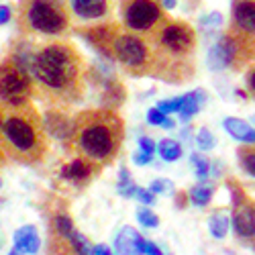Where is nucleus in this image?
<instances>
[{"label": "nucleus", "mask_w": 255, "mask_h": 255, "mask_svg": "<svg viewBox=\"0 0 255 255\" xmlns=\"http://www.w3.org/2000/svg\"><path fill=\"white\" fill-rule=\"evenodd\" d=\"M8 255H29V253H23V251H18V249H10Z\"/></svg>", "instance_id": "42"}, {"label": "nucleus", "mask_w": 255, "mask_h": 255, "mask_svg": "<svg viewBox=\"0 0 255 255\" xmlns=\"http://www.w3.org/2000/svg\"><path fill=\"white\" fill-rule=\"evenodd\" d=\"M225 129L229 131L231 137H235L237 141H243V143H255V129H251V127L241 121V119H235V117H227L225 119Z\"/></svg>", "instance_id": "18"}, {"label": "nucleus", "mask_w": 255, "mask_h": 255, "mask_svg": "<svg viewBox=\"0 0 255 255\" xmlns=\"http://www.w3.org/2000/svg\"><path fill=\"white\" fill-rule=\"evenodd\" d=\"M161 45L172 53H186L194 45V33L186 25H169L161 31Z\"/></svg>", "instance_id": "8"}, {"label": "nucleus", "mask_w": 255, "mask_h": 255, "mask_svg": "<svg viewBox=\"0 0 255 255\" xmlns=\"http://www.w3.org/2000/svg\"><path fill=\"white\" fill-rule=\"evenodd\" d=\"M161 2H163V0H161Z\"/></svg>", "instance_id": "46"}, {"label": "nucleus", "mask_w": 255, "mask_h": 255, "mask_svg": "<svg viewBox=\"0 0 255 255\" xmlns=\"http://www.w3.org/2000/svg\"><path fill=\"white\" fill-rule=\"evenodd\" d=\"M141 245H143V237L133 227H123L115 239V249L119 255H143Z\"/></svg>", "instance_id": "12"}, {"label": "nucleus", "mask_w": 255, "mask_h": 255, "mask_svg": "<svg viewBox=\"0 0 255 255\" xmlns=\"http://www.w3.org/2000/svg\"><path fill=\"white\" fill-rule=\"evenodd\" d=\"M14 249L23 251V253H29V255H35L39 251V245H41V239H39V231L37 227L33 225H25L20 227L16 233H14Z\"/></svg>", "instance_id": "14"}, {"label": "nucleus", "mask_w": 255, "mask_h": 255, "mask_svg": "<svg viewBox=\"0 0 255 255\" xmlns=\"http://www.w3.org/2000/svg\"><path fill=\"white\" fill-rule=\"evenodd\" d=\"M35 96L33 76L18 63L6 55L0 59V102L6 106L27 104Z\"/></svg>", "instance_id": "5"}, {"label": "nucleus", "mask_w": 255, "mask_h": 255, "mask_svg": "<svg viewBox=\"0 0 255 255\" xmlns=\"http://www.w3.org/2000/svg\"><path fill=\"white\" fill-rule=\"evenodd\" d=\"M233 16H235V23L239 29L247 33H255V0H241V2H237Z\"/></svg>", "instance_id": "16"}, {"label": "nucleus", "mask_w": 255, "mask_h": 255, "mask_svg": "<svg viewBox=\"0 0 255 255\" xmlns=\"http://www.w3.org/2000/svg\"><path fill=\"white\" fill-rule=\"evenodd\" d=\"M149 190L153 194H169L174 190V184L169 182V180H155L151 186H149Z\"/></svg>", "instance_id": "32"}, {"label": "nucleus", "mask_w": 255, "mask_h": 255, "mask_svg": "<svg viewBox=\"0 0 255 255\" xmlns=\"http://www.w3.org/2000/svg\"><path fill=\"white\" fill-rule=\"evenodd\" d=\"M70 243H72V249L76 255H92V245L90 241L82 235L80 231L74 229V233L70 235Z\"/></svg>", "instance_id": "24"}, {"label": "nucleus", "mask_w": 255, "mask_h": 255, "mask_svg": "<svg viewBox=\"0 0 255 255\" xmlns=\"http://www.w3.org/2000/svg\"><path fill=\"white\" fill-rule=\"evenodd\" d=\"M123 139L121 119L113 111H86L74 119L70 143L74 149L92 163L111 161Z\"/></svg>", "instance_id": "3"}, {"label": "nucleus", "mask_w": 255, "mask_h": 255, "mask_svg": "<svg viewBox=\"0 0 255 255\" xmlns=\"http://www.w3.org/2000/svg\"><path fill=\"white\" fill-rule=\"evenodd\" d=\"M159 16H161L159 6L153 0H129L125 4V23L133 31L151 29L159 20Z\"/></svg>", "instance_id": "6"}, {"label": "nucleus", "mask_w": 255, "mask_h": 255, "mask_svg": "<svg viewBox=\"0 0 255 255\" xmlns=\"http://www.w3.org/2000/svg\"><path fill=\"white\" fill-rule=\"evenodd\" d=\"M133 161L137 163V165H147L151 161V155H147V153H143V151H137L135 155H133Z\"/></svg>", "instance_id": "38"}, {"label": "nucleus", "mask_w": 255, "mask_h": 255, "mask_svg": "<svg viewBox=\"0 0 255 255\" xmlns=\"http://www.w3.org/2000/svg\"><path fill=\"white\" fill-rule=\"evenodd\" d=\"M157 151L165 161H178L182 157V145L174 139H161L157 145Z\"/></svg>", "instance_id": "21"}, {"label": "nucleus", "mask_w": 255, "mask_h": 255, "mask_svg": "<svg viewBox=\"0 0 255 255\" xmlns=\"http://www.w3.org/2000/svg\"><path fill=\"white\" fill-rule=\"evenodd\" d=\"M80 35L88 41L92 47H96L102 55H109V49L113 45V29L109 25H100V27H90V29H84L80 31Z\"/></svg>", "instance_id": "13"}, {"label": "nucleus", "mask_w": 255, "mask_h": 255, "mask_svg": "<svg viewBox=\"0 0 255 255\" xmlns=\"http://www.w3.org/2000/svg\"><path fill=\"white\" fill-rule=\"evenodd\" d=\"M200 25H202L204 31H215L223 25V16H221V12H210L208 16H202Z\"/></svg>", "instance_id": "30"}, {"label": "nucleus", "mask_w": 255, "mask_h": 255, "mask_svg": "<svg viewBox=\"0 0 255 255\" xmlns=\"http://www.w3.org/2000/svg\"><path fill=\"white\" fill-rule=\"evenodd\" d=\"M182 100H184V96H178V98H169V100H161L155 109L159 111V113H163V115H169V113H180V109H182Z\"/></svg>", "instance_id": "26"}, {"label": "nucleus", "mask_w": 255, "mask_h": 255, "mask_svg": "<svg viewBox=\"0 0 255 255\" xmlns=\"http://www.w3.org/2000/svg\"><path fill=\"white\" fill-rule=\"evenodd\" d=\"M249 86H251V90L255 92V72H253V74L249 76Z\"/></svg>", "instance_id": "41"}, {"label": "nucleus", "mask_w": 255, "mask_h": 255, "mask_svg": "<svg viewBox=\"0 0 255 255\" xmlns=\"http://www.w3.org/2000/svg\"><path fill=\"white\" fill-rule=\"evenodd\" d=\"M233 227L241 237H255V208H241L233 217Z\"/></svg>", "instance_id": "17"}, {"label": "nucleus", "mask_w": 255, "mask_h": 255, "mask_svg": "<svg viewBox=\"0 0 255 255\" xmlns=\"http://www.w3.org/2000/svg\"><path fill=\"white\" fill-rule=\"evenodd\" d=\"M137 219H139L141 225L149 227V229H155V227L159 225L157 215H155V212H151L149 208H139V210H137Z\"/></svg>", "instance_id": "28"}, {"label": "nucleus", "mask_w": 255, "mask_h": 255, "mask_svg": "<svg viewBox=\"0 0 255 255\" xmlns=\"http://www.w3.org/2000/svg\"><path fill=\"white\" fill-rule=\"evenodd\" d=\"M253 123H255V115H253Z\"/></svg>", "instance_id": "45"}, {"label": "nucleus", "mask_w": 255, "mask_h": 255, "mask_svg": "<svg viewBox=\"0 0 255 255\" xmlns=\"http://www.w3.org/2000/svg\"><path fill=\"white\" fill-rule=\"evenodd\" d=\"M2 119H4V104L0 102V139H2ZM0 153H2V149H0Z\"/></svg>", "instance_id": "40"}, {"label": "nucleus", "mask_w": 255, "mask_h": 255, "mask_svg": "<svg viewBox=\"0 0 255 255\" xmlns=\"http://www.w3.org/2000/svg\"><path fill=\"white\" fill-rule=\"evenodd\" d=\"M206 100V96H204V92L202 90H194V92H190V94H186L184 96V100H182V109H180V117L186 121V119H190V117H194L198 111H200V106H202V102Z\"/></svg>", "instance_id": "20"}, {"label": "nucleus", "mask_w": 255, "mask_h": 255, "mask_svg": "<svg viewBox=\"0 0 255 255\" xmlns=\"http://www.w3.org/2000/svg\"><path fill=\"white\" fill-rule=\"evenodd\" d=\"M139 151H143V153H147V155H153V151H155L153 141H151L149 137H141V139H139Z\"/></svg>", "instance_id": "33"}, {"label": "nucleus", "mask_w": 255, "mask_h": 255, "mask_svg": "<svg viewBox=\"0 0 255 255\" xmlns=\"http://www.w3.org/2000/svg\"><path fill=\"white\" fill-rule=\"evenodd\" d=\"M14 20L20 37H57L70 31L72 14L66 0H18Z\"/></svg>", "instance_id": "4"}, {"label": "nucleus", "mask_w": 255, "mask_h": 255, "mask_svg": "<svg viewBox=\"0 0 255 255\" xmlns=\"http://www.w3.org/2000/svg\"><path fill=\"white\" fill-rule=\"evenodd\" d=\"M117 188H119V194L121 196H127V198H131V196H135V190H137V184L131 180V176H129V172L123 167L121 169V176H119V184H117Z\"/></svg>", "instance_id": "25"}, {"label": "nucleus", "mask_w": 255, "mask_h": 255, "mask_svg": "<svg viewBox=\"0 0 255 255\" xmlns=\"http://www.w3.org/2000/svg\"><path fill=\"white\" fill-rule=\"evenodd\" d=\"M92 255H115V253L106 245H96V247H92Z\"/></svg>", "instance_id": "39"}, {"label": "nucleus", "mask_w": 255, "mask_h": 255, "mask_svg": "<svg viewBox=\"0 0 255 255\" xmlns=\"http://www.w3.org/2000/svg\"><path fill=\"white\" fill-rule=\"evenodd\" d=\"M135 196H137L143 204H153V192H151V190H143V188H139V186H137Z\"/></svg>", "instance_id": "34"}, {"label": "nucleus", "mask_w": 255, "mask_h": 255, "mask_svg": "<svg viewBox=\"0 0 255 255\" xmlns=\"http://www.w3.org/2000/svg\"><path fill=\"white\" fill-rule=\"evenodd\" d=\"M192 163H194V167H196V174H198V178H206L208 176V172H210V163H208V159H204V157H200V155H196V153H192Z\"/></svg>", "instance_id": "31"}, {"label": "nucleus", "mask_w": 255, "mask_h": 255, "mask_svg": "<svg viewBox=\"0 0 255 255\" xmlns=\"http://www.w3.org/2000/svg\"><path fill=\"white\" fill-rule=\"evenodd\" d=\"M196 143H198V147L202 151H208V149H212L217 143H215V135H212L208 129H200L198 131V137H196Z\"/></svg>", "instance_id": "29"}, {"label": "nucleus", "mask_w": 255, "mask_h": 255, "mask_svg": "<svg viewBox=\"0 0 255 255\" xmlns=\"http://www.w3.org/2000/svg\"><path fill=\"white\" fill-rule=\"evenodd\" d=\"M233 57H235V43H233L231 37H221L219 43H215L208 51V68L210 70H225L227 66H231Z\"/></svg>", "instance_id": "10"}, {"label": "nucleus", "mask_w": 255, "mask_h": 255, "mask_svg": "<svg viewBox=\"0 0 255 255\" xmlns=\"http://www.w3.org/2000/svg\"><path fill=\"white\" fill-rule=\"evenodd\" d=\"M12 18V8L8 4H0V25H6Z\"/></svg>", "instance_id": "37"}, {"label": "nucleus", "mask_w": 255, "mask_h": 255, "mask_svg": "<svg viewBox=\"0 0 255 255\" xmlns=\"http://www.w3.org/2000/svg\"><path fill=\"white\" fill-rule=\"evenodd\" d=\"M243 167L247 169V174H251L255 178V153H247L243 157Z\"/></svg>", "instance_id": "36"}, {"label": "nucleus", "mask_w": 255, "mask_h": 255, "mask_svg": "<svg viewBox=\"0 0 255 255\" xmlns=\"http://www.w3.org/2000/svg\"><path fill=\"white\" fill-rule=\"evenodd\" d=\"M72 10L74 14H78L80 18H102L109 12V0H74L72 2Z\"/></svg>", "instance_id": "15"}, {"label": "nucleus", "mask_w": 255, "mask_h": 255, "mask_svg": "<svg viewBox=\"0 0 255 255\" xmlns=\"http://www.w3.org/2000/svg\"><path fill=\"white\" fill-rule=\"evenodd\" d=\"M0 186H2V178H0Z\"/></svg>", "instance_id": "44"}, {"label": "nucleus", "mask_w": 255, "mask_h": 255, "mask_svg": "<svg viewBox=\"0 0 255 255\" xmlns=\"http://www.w3.org/2000/svg\"><path fill=\"white\" fill-rule=\"evenodd\" d=\"M6 163V157H4V153H0V167H2Z\"/></svg>", "instance_id": "43"}, {"label": "nucleus", "mask_w": 255, "mask_h": 255, "mask_svg": "<svg viewBox=\"0 0 255 255\" xmlns=\"http://www.w3.org/2000/svg\"><path fill=\"white\" fill-rule=\"evenodd\" d=\"M72 233H74V223H72L70 215L68 212H63V210H57L55 215L51 217V235L68 239Z\"/></svg>", "instance_id": "19"}, {"label": "nucleus", "mask_w": 255, "mask_h": 255, "mask_svg": "<svg viewBox=\"0 0 255 255\" xmlns=\"http://www.w3.org/2000/svg\"><path fill=\"white\" fill-rule=\"evenodd\" d=\"M111 47L117 59L127 68H141L147 61V47L135 35H117Z\"/></svg>", "instance_id": "7"}, {"label": "nucleus", "mask_w": 255, "mask_h": 255, "mask_svg": "<svg viewBox=\"0 0 255 255\" xmlns=\"http://www.w3.org/2000/svg\"><path fill=\"white\" fill-rule=\"evenodd\" d=\"M147 121H149V125H157V127H163V129H172L174 123L169 121L163 113H159L157 109H149V113H147Z\"/></svg>", "instance_id": "27"}, {"label": "nucleus", "mask_w": 255, "mask_h": 255, "mask_svg": "<svg viewBox=\"0 0 255 255\" xmlns=\"http://www.w3.org/2000/svg\"><path fill=\"white\" fill-rule=\"evenodd\" d=\"M43 129L57 141H68L74 129V119H70L66 113H61L57 109H49L43 119Z\"/></svg>", "instance_id": "9"}, {"label": "nucleus", "mask_w": 255, "mask_h": 255, "mask_svg": "<svg viewBox=\"0 0 255 255\" xmlns=\"http://www.w3.org/2000/svg\"><path fill=\"white\" fill-rule=\"evenodd\" d=\"M212 194H215V186L212 184H200V186H194L192 190H190V200H192L194 204H198V206H204V204H208Z\"/></svg>", "instance_id": "23"}, {"label": "nucleus", "mask_w": 255, "mask_h": 255, "mask_svg": "<svg viewBox=\"0 0 255 255\" xmlns=\"http://www.w3.org/2000/svg\"><path fill=\"white\" fill-rule=\"evenodd\" d=\"M31 76L35 94L51 104L74 102L82 94L84 61L78 49L68 41H55L35 49Z\"/></svg>", "instance_id": "1"}, {"label": "nucleus", "mask_w": 255, "mask_h": 255, "mask_svg": "<svg viewBox=\"0 0 255 255\" xmlns=\"http://www.w3.org/2000/svg\"><path fill=\"white\" fill-rule=\"evenodd\" d=\"M141 251H143V255H163V253H161V249H159L155 243H151V241H145V239H143Z\"/></svg>", "instance_id": "35"}, {"label": "nucleus", "mask_w": 255, "mask_h": 255, "mask_svg": "<svg viewBox=\"0 0 255 255\" xmlns=\"http://www.w3.org/2000/svg\"><path fill=\"white\" fill-rule=\"evenodd\" d=\"M94 172H96V163L84 159V157H76L70 163L61 165L59 176L68 182H74V184H84L94 176Z\"/></svg>", "instance_id": "11"}, {"label": "nucleus", "mask_w": 255, "mask_h": 255, "mask_svg": "<svg viewBox=\"0 0 255 255\" xmlns=\"http://www.w3.org/2000/svg\"><path fill=\"white\" fill-rule=\"evenodd\" d=\"M208 227H210V233L217 239H223L227 235V231H229V217L225 215V212H215L208 221Z\"/></svg>", "instance_id": "22"}, {"label": "nucleus", "mask_w": 255, "mask_h": 255, "mask_svg": "<svg viewBox=\"0 0 255 255\" xmlns=\"http://www.w3.org/2000/svg\"><path fill=\"white\" fill-rule=\"evenodd\" d=\"M0 149L6 159L23 165H37L43 161L49 149L47 133L43 129V119L31 102L18 106L4 104Z\"/></svg>", "instance_id": "2"}]
</instances>
